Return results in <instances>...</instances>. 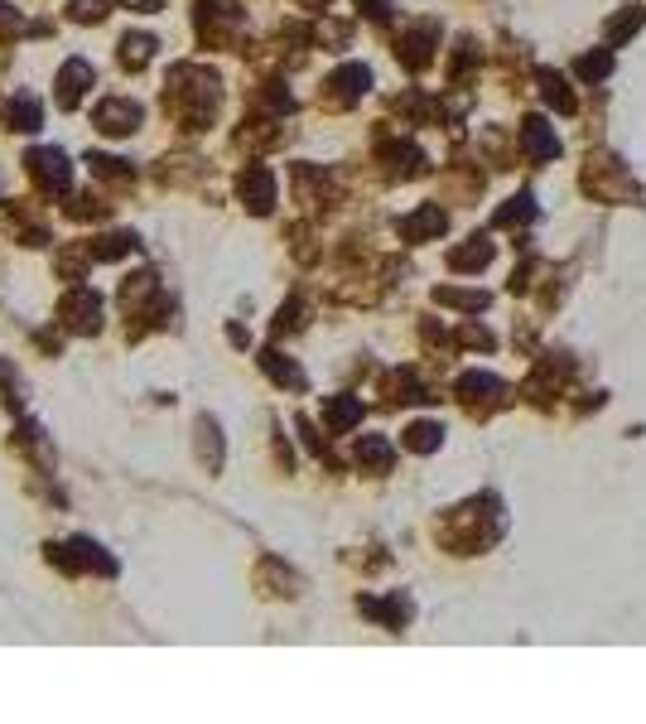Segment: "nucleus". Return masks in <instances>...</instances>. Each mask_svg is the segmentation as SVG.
Instances as JSON below:
<instances>
[{
  "instance_id": "f257e3e1",
  "label": "nucleus",
  "mask_w": 646,
  "mask_h": 724,
  "mask_svg": "<svg viewBox=\"0 0 646 724\" xmlns=\"http://www.w3.org/2000/svg\"><path fill=\"white\" fill-rule=\"evenodd\" d=\"M97 126H102L107 136H131L135 126H140V107L126 102V97H111V102L97 107Z\"/></svg>"
},
{
  "instance_id": "f03ea898",
  "label": "nucleus",
  "mask_w": 646,
  "mask_h": 724,
  "mask_svg": "<svg viewBox=\"0 0 646 724\" xmlns=\"http://www.w3.org/2000/svg\"><path fill=\"white\" fill-rule=\"evenodd\" d=\"M25 165H29V174H34L39 189H63V184H68V165H63L58 150H34Z\"/></svg>"
},
{
  "instance_id": "7ed1b4c3",
  "label": "nucleus",
  "mask_w": 646,
  "mask_h": 724,
  "mask_svg": "<svg viewBox=\"0 0 646 724\" xmlns=\"http://www.w3.org/2000/svg\"><path fill=\"white\" fill-rule=\"evenodd\" d=\"M97 314H102V305H97V295H92V290H73V295L63 300V319H68L73 329H82V334L102 324Z\"/></svg>"
},
{
  "instance_id": "20e7f679",
  "label": "nucleus",
  "mask_w": 646,
  "mask_h": 724,
  "mask_svg": "<svg viewBox=\"0 0 646 724\" xmlns=\"http://www.w3.org/2000/svg\"><path fill=\"white\" fill-rule=\"evenodd\" d=\"M242 198L251 203V213H270V203H275V184H270L266 169H246L242 174Z\"/></svg>"
},
{
  "instance_id": "39448f33",
  "label": "nucleus",
  "mask_w": 646,
  "mask_h": 724,
  "mask_svg": "<svg viewBox=\"0 0 646 724\" xmlns=\"http://www.w3.org/2000/svg\"><path fill=\"white\" fill-rule=\"evenodd\" d=\"M521 140H526V150H531L536 160H555V155H560V140L550 136V126H545L540 116H531V121H526Z\"/></svg>"
},
{
  "instance_id": "423d86ee",
  "label": "nucleus",
  "mask_w": 646,
  "mask_h": 724,
  "mask_svg": "<svg viewBox=\"0 0 646 724\" xmlns=\"http://www.w3.org/2000/svg\"><path fill=\"white\" fill-rule=\"evenodd\" d=\"M82 83H92V68L73 58V63L63 68V78H58V107H73V102H78V92H82Z\"/></svg>"
},
{
  "instance_id": "0eeeda50",
  "label": "nucleus",
  "mask_w": 646,
  "mask_h": 724,
  "mask_svg": "<svg viewBox=\"0 0 646 724\" xmlns=\"http://www.w3.org/2000/svg\"><path fill=\"white\" fill-rule=\"evenodd\" d=\"M401 232L410 237V242H420V237H434V232H444V213H439V208L430 203V208H420L415 218H405Z\"/></svg>"
},
{
  "instance_id": "6e6552de",
  "label": "nucleus",
  "mask_w": 646,
  "mask_h": 724,
  "mask_svg": "<svg viewBox=\"0 0 646 724\" xmlns=\"http://www.w3.org/2000/svg\"><path fill=\"white\" fill-rule=\"evenodd\" d=\"M323 420H328V430H348L362 420V401H352V396H338V401H328L323 406Z\"/></svg>"
},
{
  "instance_id": "1a4fd4ad",
  "label": "nucleus",
  "mask_w": 646,
  "mask_h": 724,
  "mask_svg": "<svg viewBox=\"0 0 646 724\" xmlns=\"http://www.w3.org/2000/svg\"><path fill=\"white\" fill-rule=\"evenodd\" d=\"M487 261H492V242H487V237H473V247H463V251L449 256L454 271H478V266H487Z\"/></svg>"
},
{
  "instance_id": "9d476101",
  "label": "nucleus",
  "mask_w": 646,
  "mask_h": 724,
  "mask_svg": "<svg viewBox=\"0 0 646 724\" xmlns=\"http://www.w3.org/2000/svg\"><path fill=\"white\" fill-rule=\"evenodd\" d=\"M150 54H155V39H150V34H126V39H121V63H126V68H145Z\"/></svg>"
},
{
  "instance_id": "9b49d317",
  "label": "nucleus",
  "mask_w": 646,
  "mask_h": 724,
  "mask_svg": "<svg viewBox=\"0 0 646 724\" xmlns=\"http://www.w3.org/2000/svg\"><path fill=\"white\" fill-rule=\"evenodd\" d=\"M405 449H415V454L439 449V425H410V430H405Z\"/></svg>"
},
{
  "instance_id": "f8f14e48",
  "label": "nucleus",
  "mask_w": 646,
  "mask_h": 724,
  "mask_svg": "<svg viewBox=\"0 0 646 724\" xmlns=\"http://www.w3.org/2000/svg\"><path fill=\"white\" fill-rule=\"evenodd\" d=\"M540 83H545V97H550L560 112H574V92L565 87V78H560V73H540Z\"/></svg>"
},
{
  "instance_id": "ddd939ff",
  "label": "nucleus",
  "mask_w": 646,
  "mask_h": 724,
  "mask_svg": "<svg viewBox=\"0 0 646 724\" xmlns=\"http://www.w3.org/2000/svg\"><path fill=\"white\" fill-rule=\"evenodd\" d=\"M608 68H613V54H589L574 63V73L579 78H589V83H598V78H608Z\"/></svg>"
},
{
  "instance_id": "4468645a",
  "label": "nucleus",
  "mask_w": 646,
  "mask_h": 724,
  "mask_svg": "<svg viewBox=\"0 0 646 724\" xmlns=\"http://www.w3.org/2000/svg\"><path fill=\"white\" fill-rule=\"evenodd\" d=\"M266 372L275 382H285V387H304V372H299L295 362H280L275 353H266Z\"/></svg>"
},
{
  "instance_id": "2eb2a0df",
  "label": "nucleus",
  "mask_w": 646,
  "mask_h": 724,
  "mask_svg": "<svg viewBox=\"0 0 646 724\" xmlns=\"http://www.w3.org/2000/svg\"><path fill=\"white\" fill-rule=\"evenodd\" d=\"M357 459H362V464H377V469H391V445L372 435V440H362V449H357Z\"/></svg>"
},
{
  "instance_id": "dca6fc26",
  "label": "nucleus",
  "mask_w": 646,
  "mask_h": 724,
  "mask_svg": "<svg viewBox=\"0 0 646 724\" xmlns=\"http://www.w3.org/2000/svg\"><path fill=\"white\" fill-rule=\"evenodd\" d=\"M10 121H20V131H39V107L20 97V102H10Z\"/></svg>"
},
{
  "instance_id": "f3484780",
  "label": "nucleus",
  "mask_w": 646,
  "mask_h": 724,
  "mask_svg": "<svg viewBox=\"0 0 646 724\" xmlns=\"http://www.w3.org/2000/svg\"><path fill=\"white\" fill-rule=\"evenodd\" d=\"M439 300L444 305H458V309H483L487 295H468V290H439Z\"/></svg>"
},
{
  "instance_id": "a211bd4d",
  "label": "nucleus",
  "mask_w": 646,
  "mask_h": 724,
  "mask_svg": "<svg viewBox=\"0 0 646 724\" xmlns=\"http://www.w3.org/2000/svg\"><path fill=\"white\" fill-rule=\"evenodd\" d=\"M107 15V0H78L73 5V20H102Z\"/></svg>"
},
{
  "instance_id": "6ab92c4d",
  "label": "nucleus",
  "mask_w": 646,
  "mask_h": 724,
  "mask_svg": "<svg viewBox=\"0 0 646 724\" xmlns=\"http://www.w3.org/2000/svg\"><path fill=\"white\" fill-rule=\"evenodd\" d=\"M164 0H131V10H160Z\"/></svg>"
}]
</instances>
